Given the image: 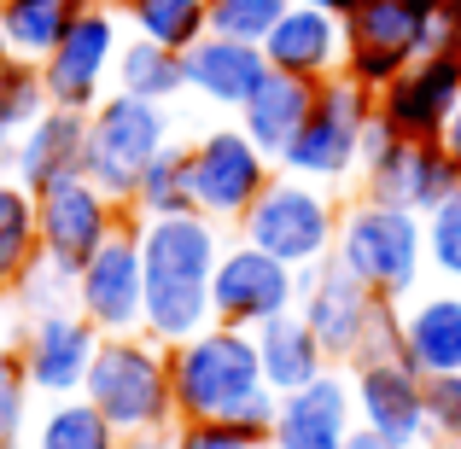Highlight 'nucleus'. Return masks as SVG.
Returning a JSON list of instances; mask_svg holds the SVG:
<instances>
[{
  "instance_id": "1",
  "label": "nucleus",
  "mask_w": 461,
  "mask_h": 449,
  "mask_svg": "<svg viewBox=\"0 0 461 449\" xmlns=\"http://www.w3.org/2000/svg\"><path fill=\"white\" fill-rule=\"evenodd\" d=\"M222 222L204 211L187 216H140V269H147V315L140 333L158 345H181L199 327L216 321L211 310V274L222 263Z\"/></svg>"
},
{
  "instance_id": "2",
  "label": "nucleus",
  "mask_w": 461,
  "mask_h": 449,
  "mask_svg": "<svg viewBox=\"0 0 461 449\" xmlns=\"http://www.w3.org/2000/svg\"><path fill=\"white\" fill-rule=\"evenodd\" d=\"M169 391H176V420H234L258 438H269L281 403L263 380L258 333L222 321L169 345Z\"/></svg>"
},
{
  "instance_id": "3",
  "label": "nucleus",
  "mask_w": 461,
  "mask_h": 449,
  "mask_svg": "<svg viewBox=\"0 0 461 449\" xmlns=\"http://www.w3.org/2000/svg\"><path fill=\"white\" fill-rule=\"evenodd\" d=\"M82 397L112 420L117 432H169L176 427V391H169V345L152 333H105Z\"/></svg>"
},
{
  "instance_id": "4",
  "label": "nucleus",
  "mask_w": 461,
  "mask_h": 449,
  "mask_svg": "<svg viewBox=\"0 0 461 449\" xmlns=\"http://www.w3.org/2000/svg\"><path fill=\"white\" fill-rule=\"evenodd\" d=\"M333 257L345 263L368 292L403 303L420 286V269H427V216L362 193V199H350L345 211H339Z\"/></svg>"
},
{
  "instance_id": "5",
  "label": "nucleus",
  "mask_w": 461,
  "mask_h": 449,
  "mask_svg": "<svg viewBox=\"0 0 461 449\" xmlns=\"http://www.w3.org/2000/svg\"><path fill=\"white\" fill-rule=\"evenodd\" d=\"M444 0H362L345 18V76L380 94L397 70L438 53Z\"/></svg>"
},
{
  "instance_id": "6",
  "label": "nucleus",
  "mask_w": 461,
  "mask_h": 449,
  "mask_svg": "<svg viewBox=\"0 0 461 449\" xmlns=\"http://www.w3.org/2000/svg\"><path fill=\"white\" fill-rule=\"evenodd\" d=\"M339 211H345V204H339V193H333V187L275 169V181L258 193V204L240 216V239L263 246L269 257L293 263V269H310V263L333 257Z\"/></svg>"
},
{
  "instance_id": "7",
  "label": "nucleus",
  "mask_w": 461,
  "mask_h": 449,
  "mask_svg": "<svg viewBox=\"0 0 461 449\" xmlns=\"http://www.w3.org/2000/svg\"><path fill=\"white\" fill-rule=\"evenodd\" d=\"M169 147V112L158 100H135V94L112 88L88 112V169L82 175L105 187L117 204L135 199L140 175L158 152Z\"/></svg>"
},
{
  "instance_id": "8",
  "label": "nucleus",
  "mask_w": 461,
  "mask_h": 449,
  "mask_svg": "<svg viewBox=\"0 0 461 449\" xmlns=\"http://www.w3.org/2000/svg\"><path fill=\"white\" fill-rule=\"evenodd\" d=\"M368 117H374V94L362 88V82H350V76L321 82L304 129H298L293 147L281 152V169L286 175H304V181H321V187L339 193L345 181H357Z\"/></svg>"
},
{
  "instance_id": "9",
  "label": "nucleus",
  "mask_w": 461,
  "mask_h": 449,
  "mask_svg": "<svg viewBox=\"0 0 461 449\" xmlns=\"http://www.w3.org/2000/svg\"><path fill=\"white\" fill-rule=\"evenodd\" d=\"M117 53H123V12H117L112 0H94V6L65 30V41L41 58L47 100L70 105V112H94V105L112 94Z\"/></svg>"
},
{
  "instance_id": "10",
  "label": "nucleus",
  "mask_w": 461,
  "mask_h": 449,
  "mask_svg": "<svg viewBox=\"0 0 461 449\" xmlns=\"http://www.w3.org/2000/svg\"><path fill=\"white\" fill-rule=\"evenodd\" d=\"M187 164H193V204L222 228H240V216L258 204V193L281 169L246 129H211V135H199L187 147Z\"/></svg>"
},
{
  "instance_id": "11",
  "label": "nucleus",
  "mask_w": 461,
  "mask_h": 449,
  "mask_svg": "<svg viewBox=\"0 0 461 449\" xmlns=\"http://www.w3.org/2000/svg\"><path fill=\"white\" fill-rule=\"evenodd\" d=\"M129 204H117L105 187H94L88 175L53 181L47 193H35V234H41V257L65 263V269H82L117 228L129 222Z\"/></svg>"
},
{
  "instance_id": "12",
  "label": "nucleus",
  "mask_w": 461,
  "mask_h": 449,
  "mask_svg": "<svg viewBox=\"0 0 461 449\" xmlns=\"http://www.w3.org/2000/svg\"><path fill=\"white\" fill-rule=\"evenodd\" d=\"M211 310H216L222 327L258 333L263 321L298 310V269L281 263V257H269V251L251 246V239H234V246H222V263H216V274H211Z\"/></svg>"
},
{
  "instance_id": "13",
  "label": "nucleus",
  "mask_w": 461,
  "mask_h": 449,
  "mask_svg": "<svg viewBox=\"0 0 461 449\" xmlns=\"http://www.w3.org/2000/svg\"><path fill=\"white\" fill-rule=\"evenodd\" d=\"M77 310L88 315L100 333H140V315H147L140 216H129V222L77 269Z\"/></svg>"
},
{
  "instance_id": "14",
  "label": "nucleus",
  "mask_w": 461,
  "mask_h": 449,
  "mask_svg": "<svg viewBox=\"0 0 461 449\" xmlns=\"http://www.w3.org/2000/svg\"><path fill=\"white\" fill-rule=\"evenodd\" d=\"M100 327L82 310H53L35 315L18 327V368L30 380V391L41 397H77L82 380L94 368V350H100Z\"/></svg>"
},
{
  "instance_id": "15",
  "label": "nucleus",
  "mask_w": 461,
  "mask_h": 449,
  "mask_svg": "<svg viewBox=\"0 0 461 449\" xmlns=\"http://www.w3.org/2000/svg\"><path fill=\"white\" fill-rule=\"evenodd\" d=\"M374 310H380V292H368L339 257L298 269V315L310 321V333L321 338V350L333 362H357Z\"/></svg>"
},
{
  "instance_id": "16",
  "label": "nucleus",
  "mask_w": 461,
  "mask_h": 449,
  "mask_svg": "<svg viewBox=\"0 0 461 449\" xmlns=\"http://www.w3.org/2000/svg\"><path fill=\"white\" fill-rule=\"evenodd\" d=\"M350 397H357V427L392 438L397 449H427V380L403 356L392 362H350Z\"/></svg>"
},
{
  "instance_id": "17",
  "label": "nucleus",
  "mask_w": 461,
  "mask_h": 449,
  "mask_svg": "<svg viewBox=\"0 0 461 449\" xmlns=\"http://www.w3.org/2000/svg\"><path fill=\"white\" fill-rule=\"evenodd\" d=\"M456 100H461V58L444 53V47L427 53V58H415L409 70H397V76L374 94L380 117L403 140H438L444 123H450V112H456Z\"/></svg>"
},
{
  "instance_id": "18",
  "label": "nucleus",
  "mask_w": 461,
  "mask_h": 449,
  "mask_svg": "<svg viewBox=\"0 0 461 449\" xmlns=\"http://www.w3.org/2000/svg\"><path fill=\"white\" fill-rule=\"evenodd\" d=\"M357 432V397H350V373H339V362L321 380L298 385L275 403V427L269 444L281 449H345V438Z\"/></svg>"
},
{
  "instance_id": "19",
  "label": "nucleus",
  "mask_w": 461,
  "mask_h": 449,
  "mask_svg": "<svg viewBox=\"0 0 461 449\" xmlns=\"http://www.w3.org/2000/svg\"><path fill=\"white\" fill-rule=\"evenodd\" d=\"M263 58H269V70H286V76H304V82L345 76V18L293 0L286 18L263 35Z\"/></svg>"
},
{
  "instance_id": "20",
  "label": "nucleus",
  "mask_w": 461,
  "mask_h": 449,
  "mask_svg": "<svg viewBox=\"0 0 461 449\" xmlns=\"http://www.w3.org/2000/svg\"><path fill=\"white\" fill-rule=\"evenodd\" d=\"M88 169V112L70 105H47L12 147V181H23L30 193H47L53 181H70Z\"/></svg>"
},
{
  "instance_id": "21",
  "label": "nucleus",
  "mask_w": 461,
  "mask_h": 449,
  "mask_svg": "<svg viewBox=\"0 0 461 449\" xmlns=\"http://www.w3.org/2000/svg\"><path fill=\"white\" fill-rule=\"evenodd\" d=\"M181 65H187V88L211 105H228V112H240L258 94V82L269 76V58H263L258 41H234V35H216V30L199 35L181 53Z\"/></svg>"
},
{
  "instance_id": "22",
  "label": "nucleus",
  "mask_w": 461,
  "mask_h": 449,
  "mask_svg": "<svg viewBox=\"0 0 461 449\" xmlns=\"http://www.w3.org/2000/svg\"><path fill=\"white\" fill-rule=\"evenodd\" d=\"M403 362L427 373H461V286L427 292L403 310Z\"/></svg>"
},
{
  "instance_id": "23",
  "label": "nucleus",
  "mask_w": 461,
  "mask_h": 449,
  "mask_svg": "<svg viewBox=\"0 0 461 449\" xmlns=\"http://www.w3.org/2000/svg\"><path fill=\"white\" fill-rule=\"evenodd\" d=\"M315 88H321V82L269 70V76L258 82V94L240 105V129H246V135L258 140L275 164H281V152L293 147V135L304 129V117H310V105H315Z\"/></svg>"
},
{
  "instance_id": "24",
  "label": "nucleus",
  "mask_w": 461,
  "mask_h": 449,
  "mask_svg": "<svg viewBox=\"0 0 461 449\" xmlns=\"http://www.w3.org/2000/svg\"><path fill=\"white\" fill-rule=\"evenodd\" d=\"M258 362H263V380H269L275 397L298 391V385L321 380L327 368H333V356L321 350V338L310 333V321L298 310L275 315V321L258 327Z\"/></svg>"
},
{
  "instance_id": "25",
  "label": "nucleus",
  "mask_w": 461,
  "mask_h": 449,
  "mask_svg": "<svg viewBox=\"0 0 461 449\" xmlns=\"http://www.w3.org/2000/svg\"><path fill=\"white\" fill-rule=\"evenodd\" d=\"M94 0H6L0 6V35H6V58H23V65H41L65 30L88 12Z\"/></svg>"
},
{
  "instance_id": "26",
  "label": "nucleus",
  "mask_w": 461,
  "mask_h": 449,
  "mask_svg": "<svg viewBox=\"0 0 461 449\" xmlns=\"http://www.w3.org/2000/svg\"><path fill=\"white\" fill-rule=\"evenodd\" d=\"M123 432L88 397H47V415L30 427V449H117Z\"/></svg>"
},
{
  "instance_id": "27",
  "label": "nucleus",
  "mask_w": 461,
  "mask_h": 449,
  "mask_svg": "<svg viewBox=\"0 0 461 449\" xmlns=\"http://www.w3.org/2000/svg\"><path fill=\"white\" fill-rule=\"evenodd\" d=\"M123 12L129 35H147L158 47L187 53L199 35H211V0H112Z\"/></svg>"
},
{
  "instance_id": "28",
  "label": "nucleus",
  "mask_w": 461,
  "mask_h": 449,
  "mask_svg": "<svg viewBox=\"0 0 461 449\" xmlns=\"http://www.w3.org/2000/svg\"><path fill=\"white\" fill-rule=\"evenodd\" d=\"M112 88L135 94V100H158V105H164V100H176V94L187 88V65H181L176 47H158V41H147V35H129L123 53H117Z\"/></svg>"
},
{
  "instance_id": "29",
  "label": "nucleus",
  "mask_w": 461,
  "mask_h": 449,
  "mask_svg": "<svg viewBox=\"0 0 461 449\" xmlns=\"http://www.w3.org/2000/svg\"><path fill=\"white\" fill-rule=\"evenodd\" d=\"M129 211L135 216H187L199 211L193 204V164H187V147H164L147 164V175H140L135 199H129Z\"/></svg>"
},
{
  "instance_id": "30",
  "label": "nucleus",
  "mask_w": 461,
  "mask_h": 449,
  "mask_svg": "<svg viewBox=\"0 0 461 449\" xmlns=\"http://www.w3.org/2000/svg\"><path fill=\"white\" fill-rule=\"evenodd\" d=\"M6 303L18 310V321H35V315H53V310H77V269H65L53 257H35L18 274Z\"/></svg>"
},
{
  "instance_id": "31",
  "label": "nucleus",
  "mask_w": 461,
  "mask_h": 449,
  "mask_svg": "<svg viewBox=\"0 0 461 449\" xmlns=\"http://www.w3.org/2000/svg\"><path fill=\"white\" fill-rule=\"evenodd\" d=\"M286 6H293V0H211V30L263 47V35L286 18Z\"/></svg>"
},
{
  "instance_id": "32",
  "label": "nucleus",
  "mask_w": 461,
  "mask_h": 449,
  "mask_svg": "<svg viewBox=\"0 0 461 449\" xmlns=\"http://www.w3.org/2000/svg\"><path fill=\"white\" fill-rule=\"evenodd\" d=\"M427 263L450 286H461V187L438 204V211H427Z\"/></svg>"
},
{
  "instance_id": "33",
  "label": "nucleus",
  "mask_w": 461,
  "mask_h": 449,
  "mask_svg": "<svg viewBox=\"0 0 461 449\" xmlns=\"http://www.w3.org/2000/svg\"><path fill=\"white\" fill-rule=\"evenodd\" d=\"M427 432L432 444H461V373H427Z\"/></svg>"
},
{
  "instance_id": "34",
  "label": "nucleus",
  "mask_w": 461,
  "mask_h": 449,
  "mask_svg": "<svg viewBox=\"0 0 461 449\" xmlns=\"http://www.w3.org/2000/svg\"><path fill=\"white\" fill-rule=\"evenodd\" d=\"M30 397L35 391L18 362L0 368V449H23V438H30Z\"/></svg>"
},
{
  "instance_id": "35",
  "label": "nucleus",
  "mask_w": 461,
  "mask_h": 449,
  "mask_svg": "<svg viewBox=\"0 0 461 449\" xmlns=\"http://www.w3.org/2000/svg\"><path fill=\"white\" fill-rule=\"evenodd\" d=\"M263 438L234 420H176L169 427V449H258Z\"/></svg>"
},
{
  "instance_id": "36",
  "label": "nucleus",
  "mask_w": 461,
  "mask_h": 449,
  "mask_svg": "<svg viewBox=\"0 0 461 449\" xmlns=\"http://www.w3.org/2000/svg\"><path fill=\"white\" fill-rule=\"evenodd\" d=\"M392 356H403V303H397V298H380L368 333H362L357 362H392Z\"/></svg>"
},
{
  "instance_id": "37",
  "label": "nucleus",
  "mask_w": 461,
  "mask_h": 449,
  "mask_svg": "<svg viewBox=\"0 0 461 449\" xmlns=\"http://www.w3.org/2000/svg\"><path fill=\"white\" fill-rule=\"evenodd\" d=\"M12 147H18V135L6 129V58H0V169H12Z\"/></svg>"
},
{
  "instance_id": "38",
  "label": "nucleus",
  "mask_w": 461,
  "mask_h": 449,
  "mask_svg": "<svg viewBox=\"0 0 461 449\" xmlns=\"http://www.w3.org/2000/svg\"><path fill=\"white\" fill-rule=\"evenodd\" d=\"M438 47L461 58V0H444V41Z\"/></svg>"
},
{
  "instance_id": "39",
  "label": "nucleus",
  "mask_w": 461,
  "mask_h": 449,
  "mask_svg": "<svg viewBox=\"0 0 461 449\" xmlns=\"http://www.w3.org/2000/svg\"><path fill=\"white\" fill-rule=\"evenodd\" d=\"M117 449H169V432H123Z\"/></svg>"
},
{
  "instance_id": "40",
  "label": "nucleus",
  "mask_w": 461,
  "mask_h": 449,
  "mask_svg": "<svg viewBox=\"0 0 461 449\" xmlns=\"http://www.w3.org/2000/svg\"><path fill=\"white\" fill-rule=\"evenodd\" d=\"M438 140H444V152H450L456 164H461V100H456V112H450V123H444V135H438Z\"/></svg>"
},
{
  "instance_id": "41",
  "label": "nucleus",
  "mask_w": 461,
  "mask_h": 449,
  "mask_svg": "<svg viewBox=\"0 0 461 449\" xmlns=\"http://www.w3.org/2000/svg\"><path fill=\"white\" fill-rule=\"evenodd\" d=\"M345 449H397V444H392V438H380V432H368V427H357V432L345 438Z\"/></svg>"
},
{
  "instance_id": "42",
  "label": "nucleus",
  "mask_w": 461,
  "mask_h": 449,
  "mask_svg": "<svg viewBox=\"0 0 461 449\" xmlns=\"http://www.w3.org/2000/svg\"><path fill=\"white\" fill-rule=\"evenodd\" d=\"M304 6H321V12H333V18H350L362 0H304Z\"/></svg>"
},
{
  "instance_id": "43",
  "label": "nucleus",
  "mask_w": 461,
  "mask_h": 449,
  "mask_svg": "<svg viewBox=\"0 0 461 449\" xmlns=\"http://www.w3.org/2000/svg\"><path fill=\"white\" fill-rule=\"evenodd\" d=\"M12 362H18V338L0 327V368H12Z\"/></svg>"
},
{
  "instance_id": "44",
  "label": "nucleus",
  "mask_w": 461,
  "mask_h": 449,
  "mask_svg": "<svg viewBox=\"0 0 461 449\" xmlns=\"http://www.w3.org/2000/svg\"><path fill=\"white\" fill-rule=\"evenodd\" d=\"M427 449H461V444H427Z\"/></svg>"
},
{
  "instance_id": "45",
  "label": "nucleus",
  "mask_w": 461,
  "mask_h": 449,
  "mask_svg": "<svg viewBox=\"0 0 461 449\" xmlns=\"http://www.w3.org/2000/svg\"><path fill=\"white\" fill-rule=\"evenodd\" d=\"M258 449H281V444H269V438H263V444H258Z\"/></svg>"
},
{
  "instance_id": "46",
  "label": "nucleus",
  "mask_w": 461,
  "mask_h": 449,
  "mask_svg": "<svg viewBox=\"0 0 461 449\" xmlns=\"http://www.w3.org/2000/svg\"><path fill=\"white\" fill-rule=\"evenodd\" d=\"M0 58H6V35H0Z\"/></svg>"
},
{
  "instance_id": "47",
  "label": "nucleus",
  "mask_w": 461,
  "mask_h": 449,
  "mask_svg": "<svg viewBox=\"0 0 461 449\" xmlns=\"http://www.w3.org/2000/svg\"><path fill=\"white\" fill-rule=\"evenodd\" d=\"M0 6H6V0H0Z\"/></svg>"
}]
</instances>
